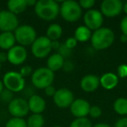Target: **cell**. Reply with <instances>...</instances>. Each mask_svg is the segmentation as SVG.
Returning <instances> with one entry per match:
<instances>
[{
    "label": "cell",
    "mask_w": 127,
    "mask_h": 127,
    "mask_svg": "<svg viewBox=\"0 0 127 127\" xmlns=\"http://www.w3.org/2000/svg\"><path fill=\"white\" fill-rule=\"evenodd\" d=\"M60 5L54 0H39L34 6V11L39 18L45 21L54 20L59 15Z\"/></svg>",
    "instance_id": "cell-1"
},
{
    "label": "cell",
    "mask_w": 127,
    "mask_h": 127,
    "mask_svg": "<svg viewBox=\"0 0 127 127\" xmlns=\"http://www.w3.org/2000/svg\"><path fill=\"white\" fill-rule=\"evenodd\" d=\"M115 35L112 30L108 27H101L92 32L91 42L92 47L97 51H102L109 48L113 44Z\"/></svg>",
    "instance_id": "cell-2"
},
{
    "label": "cell",
    "mask_w": 127,
    "mask_h": 127,
    "mask_svg": "<svg viewBox=\"0 0 127 127\" xmlns=\"http://www.w3.org/2000/svg\"><path fill=\"white\" fill-rule=\"evenodd\" d=\"M59 14L65 21L74 23L81 18L82 8L74 0L64 1L60 5Z\"/></svg>",
    "instance_id": "cell-3"
},
{
    "label": "cell",
    "mask_w": 127,
    "mask_h": 127,
    "mask_svg": "<svg viewBox=\"0 0 127 127\" xmlns=\"http://www.w3.org/2000/svg\"><path fill=\"white\" fill-rule=\"evenodd\" d=\"M55 75L47 67H39L33 71L32 75V83L37 89H45L52 85Z\"/></svg>",
    "instance_id": "cell-4"
},
{
    "label": "cell",
    "mask_w": 127,
    "mask_h": 127,
    "mask_svg": "<svg viewBox=\"0 0 127 127\" xmlns=\"http://www.w3.org/2000/svg\"><path fill=\"white\" fill-rule=\"evenodd\" d=\"M16 42L21 46L32 45L37 39V32L35 29L29 25H19L14 32Z\"/></svg>",
    "instance_id": "cell-5"
},
{
    "label": "cell",
    "mask_w": 127,
    "mask_h": 127,
    "mask_svg": "<svg viewBox=\"0 0 127 127\" xmlns=\"http://www.w3.org/2000/svg\"><path fill=\"white\" fill-rule=\"evenodd\" d=\"M3 83L5 89L12 92H20L25 89V78L17 71H8L4 75Z\"/></svg>",
    "instance_id": "cell-6"
},
{
    "label": "cell",
    "mask_w": 127,
    "mask_h": 127,
    "mask_svg": "<svg viewBox=\"0 0 127 127\" xmlns=\"http://www.w3.org/2000/svg\"><path fill=\"white\" fill-rule=\"evenodd\" d=\"M51 41L46 36L37 37L32 44V53L37 58H44L51 51Z\"/></svg>",
    "instance_id": "cell-7"
},
{
    "label": "cell",
    "mask_w": 127,
    "mask_h": 127,
    "mask_svg": "<svg viewBox=\"0 0 127 127\" xmlns=\"http://www.w3.org/2000/svg\"><path fill=\"white\" fill-rule=\"evenodd\" d=\"M19 22L17 15L11 11H0V31L2 32H13L18 28Z\"/></svg>",
    "instance_id": "cell-8"
},
{
    "label": "cell",
    "mask_w": 127,
    "mask_h": 127,
    "mask_svg": "<svg viewBox=\"0 0 127 127\" xmlns=\"http://www.w3.org/2000/svg\"><path fill=\"white\" fill-rule=\"evenodd\" d=\"M8 110L13 118H23L29 113L28 101L22 97H15L8 104Z\"/></svg>",
    "instance_id": "cell-9"
},
{
    "label": "cell",
    "mask_w": 127,
    "mask_h": 127,
    "mask_svg": "<svg viewBox=\"0 0 127 127\" xmlns=\"http://www.w3.org/2000/svg\"><path fill=\"white\" fill-rule=\"evenodd\" d=\"M124 4L120 0H104L101 3L100 12L106 18H114L123 11Z\"/></svg>",
    "instance_id": "cell-10"
},
{
    "label": "cell",
    "mask_w": 127,
    "mask_h": 127,
    "mask_svg": "<svg viewBox=\"0 0 127 127\" xmlns=\"http://www.w3.org/2000/svg\"><path fill=\"white\" fill-rule=\"evenodd\" d=\"M103 21H104V16L100 12V11H97V10H89L84 16L85 25L93 32L102 27Z\"/></svg>",
    "instance_id": "cell-11"
},
{
    "label": "cell",
    "mask_w": 127,
    "mask_h": 127,
    "mask_svg": "<svg viewBox=\"0 0 127 127\" xmlns=\"http://www.w3.org/2000/svg\"><path fill=\"white\" fill-rule=\"evenodd\" d=\"M54 104L59 108L70 107L74 101V96L71 90L68 88H60L57 90L55 95L53 96Z\"/></svg>",
    "instance_id": "cell-12"
},
{
    "label": "cell",
    "mask_w": 127,
    "mask_h": 127,
    "mask_svg": "<svg viewBox=\"0 0 127 127\" xmlns=\"http://www.w3.org/2000/svg\"><path fill=\"white\" fill-rule=\"evenodd\" d=\"M8 61L13 65L22 64L27 58V51L24 46L15 45L7 52Z\"/></svg>",
    "instance_id": "cell-13"
},
{
    "label": "cell",
    "mask_w": 127,
    "mask_h": 127,
    "mask_svg": "<svg viewBox=\"0 0 127 127\" xmlns=\"http://www.w3.org/2000/svg\"><path fill=\"white\" fill-rule=\"evenodd\" d=\"M91 104L87 100L83 98L74 99L72 104L70 106V110L73 116L76 118H86L89 115Z\"/></svg>",
    "instance_id": "cell-14"
},
{
    "label": "cell",
    "mask_w": 127,
    "mask_h": 127,
    "mask_svg": "<svg viewBox=\"0 0 127 127\" xmlns=\"http://www.w3.org/2000/svg\"><path fill=\"white\" fill-rule=\"evenodd\" d=\"M100 85L99 78L97 75L88 74L82 78L80 81V87L85 92H93Z\"/></svg>",
    "instance_id": "cell-15"
},
{
    "label": "cell",
    "mask_w": 127,
    "mask_h": 127,
    "mask_svg": "<svg viewBox=\"0 0 127 127\" xmlns=\"http://www.w3.org/2000/svg\"><path fill=\"white\" fill-rule=\"evenodd\" d=\"M28 104L29 110L32 111V114H42L46 107L45 100L41 96L37 94H33L29 97Z\"/></svg>",
    "instance_id": "cell-16"
},
{
    "label": "cell",
    "mask_w": 127,
    "mask_h": 127,
    "mask_svg": "<svg viewBox=\"0 0 127 127\" xmlns=\"http://www.w3.org/2000/svg\"><path fill=\"white\" fill-rule=\"evenodd\" d=\"M119 78L112 72H106L99 78L100 85L105 90H112L118 85Z\"/></svg>",
    "instance_id": "cell-17"
},
{
    "label": "cell",
    "mask_w": 127,
    "mask_h": 127,
    "mask_svg": "<svg viewBox=\"0 0 127 127\" xmlns=\"http://www.w3.org/2000/svg\"><path fill=\"white\" fill-rule=\"evenodd\" d=\"M64 58L58 53H54L51 55L47 59V68L51 71L55 72L63 68Z\"/></svg>",
    "instance_id": "cell-18"
},
{
    "label": "cell",
    "mask_w": 127,
    "mask_h": 127,
    "mask_svg": "<svg viewBox=\"0 0 127 127\" xmlns=\"http://www.w3.org/2000/svg\"><path fill=\"white\" fill-rule=\"evenodd\" d=\"M16 39L13 32H2L0 34V48L9 51L15 46Z\"/></svg>",
    "instance_id": "cell-19"
},
{
    "label": "cell",
    "mask_w": 127,
    "mask_h": 127,
    "mask_svg": "<svg viewBox=\"0 0 127 127\" xmlns=\"http://www.w3.org/2000/svg\"><path fill=\"white\" fill-rule=\"evenodd\" d=\"M8 11L15 15L24 12L28 7L27 0H10L7 3Z\"/></svg>",
    "instance_id": "cell-20"
},
{
    "label": "cell",
    "mask_w": 127,
    "mask_h": 127,
    "mask_svg": "<svg viewBox=\"0 0 127 127\" xmlns=\"http://www.w3.org/2000/svg\"><path fill=\"white\" fill-rule=\"evenodd\" d=\"M63 29L58 24H51L48 26L46 31V37L51 41H57L61 37Z\"/></svg>",
    "instance_id": "cell-21"
},
{
    "label": "cell",
    "mask_w": 127,
    "mask_h": 127,
    "mask_svg": "<svg viewBox=\"0 0 127 127\" xmlns=\"http://www.w3.org/2000/svg\"><path fill=\"white\" fill-rule=\"evenodd\" d=\"M92 31L87 28L85 25H80L76 29L74 37L78 42H86L92 37Z\"/></svg>",
    "instance_id": "cell-22"
},
{
    "label": "cell",
    "mask_w": 127,
    "mask_h": 127,
    "mask_svg": "<svg viewBox=\"0 0 127 127\" xmlns=\"http://www.w3.org/2000/svg\"><path fill=\"white\" fill-rule=\"evenodd\" d=\"M113 109L121 116L127 115V98L125 97H118L113 103Z\"/></svg>",
    "instance_id": "cell-23"
},
{
    "label": "cell",
    "mask_w": 127,
    "mask_h": 127,
    "mask_svg": "<svg viewBox=\"0 0 127 127\" xmlns=\"http://www.w3.org/2000/svg\"><path fill=\"white\" fill-rule=\"evenodd\" d=\"M27 127H43L44 118L42 114H32L26 121Z\"/></svg>",
    "instance_id": "cell-24"
},
{
    "label": "cell",
    "mask_w": 127,
    "mask_h": 127,
    "mask_svg": "<svg viewBox=\"0 0 127 127\" xmlns=\"http://www.w3.org/2000/svg\"><path fill=\"white\" fill-rule=\"evenodd\" d=\"M92 122L87 118H75L70 125V127H92Z\"/></svg>",
    "instance_id": "cell-25"
},
{
    "label": "cell",
    "mask_w": 127,
    "mask_h": 127,
    "mask_svg": "<svg viewBox=\"0 0 127 127\" xmlns=\"http://www.w3.org/2000/svg\"><path fill=\"white\" fill-rule=\"evenodd\" d=\"M5 127H27V124L24 118H12L8 120L5 124Z\"/></svg>",
    "instance_id": "cell-26"
},
{
    "label": "cell",
    "mask_w": 127,
    "mask_h": 127,
    "mask_svg": "<svg viewBox=\"0 0 127 127\" xmlns=\"http://www.w3.org/2000/svg\"><path fill=\"white\" fill-rule=\"evenodd\" d=\"M13 98H14V97H13V92L7 90V89H5V88H4V90L2 92V93L0 94V99H2L4 102L10 103Z\"/></svg>",
    "instance_id": "cell-27"
},
{
    "label": "cell",
    "mask_w": 127,
    "mask_h": 127,
    "mask_svg": "<svg viewBox=\"0 0 127 127\" xmlns=\"http://www.w3.org/2000/svg\"><path fill=\"white\" fill-rule=\"evenodd\" d=\"M102 114V110L100 107H98L97 105H92L90 108V111H89V115H90L92 118H99Z\"/></svg>",
    "instance_id": "cell-28"
},
{
    "label": "cell",
    "mask_w": 127,
    "mask_h": 127,
    "mask_svg": "<svg viewBox=\"0 0 127 127\" xmlns=\"http://www.w3.org/2000/svg\"><path fill=\"white\" fill-rule=\"evenodd\" d=\"M80 7L82 9L85 10H92V8L95 5V0H81L78 2Z\"/></svg>",
    "instance_id": "cell-29"
},
{
    "label": "cell",
    "mask_w": 127,
    "mask_h": 127,
    "mask_svg": "<svg viewBox=\"0 0 127 127\" xmlns=\"http://www.w3.org/2000/svg\"><path fill=\"white\" fill-rule=\"evenodd\" d=\"M58 54L61 55L64 58H65L71 54V51H72V50H70L69 48H67L64 44H61V45H60L59 49H58Z\"/></svg>",
    "instance_id": "cell-30"
},
{
    "label": "cell",
    "mask_w": 127,
    "mask_h": 127,
    "mask_svg": "<svg viewBox=\"0 0 127 127\" xmlns=\"http://www.w3.org/2000/svg\"><path fill=\"white\" fill-rule=\"evenodd\" d=\"M19 73L23 78H25V77H28V76H30V75H32L33 71H32V66L25 65V66H22L21 67V69H20V71H19Z\"/></svg>",
    "instance_id": "cell-31"
},
{
    "label": "cell",
    "mask_w": 127,
    "mask_h": 127,
    "mask_svg": "<svg viewBox=\"0 0 127 127\" xmlns=\"http://www.w3.org/2000/svg\"><path fill=\"white\" fill-rule=\"evenodd\" d=\"M118 77L120 78H125L127 77V65L126 64H120L118 67Z\"/></svg>",
    "instance_id": "cell-32"
},
{
    "label": "cell",
    "mask_w": 127,
    "mask_h": 127,
    "mask_svg": "<svg viewBox=\"0 0 127 127\" xmlns=\"http://www.w3.org/2000/svg\"><path fill=\"white\" fill-rule=\"evenodd\" d=\"M64 44H65L66 47L69 48L70 50H72L73 48H75L77 46V44H78V41H77V39L75 38L74 37H69V38H67L65 40Z\"/></svg>",
    "instance_id": "cell-33"
},
{
    "label": "cell",
    "mask_w": 127,
    "mask_h": 127,
    "mask_svg": "<svg viewBox=\"0 0 127 127\" xmlns=\"http://www.w3.org/2000/svg\"><path fill=\"white\" fill-rule=\"evenodd\" d=\"M120 29H121L122 34L127 36V16L122 18L121 22H120Z\"/></svg>",
    "instance_id": "cell-34"
},
{
    "label": "cell",
    "mask_w": 127,
    "mask_h": 127,
    "mask_svg": "<svg viewBox=\"0 0 127 127\" xmlns=\"http://www.w3.org/2000/svg\"><path fill=\"white\" fill-rule=\"evenodd\" d=\"M62 69H64V71H66V72H71L74 69V64L70 61H64Z\"/></svg>",
    "instance_id": "cell-35"
},
{
    "label": "cell",
    "mask_w": 127,
    "mask_h": 127,
    "mask_svg": "<svg viewBox=\"0 0 127 127\" xmlns=\"http://www.w3.org/2000/svg\"><path fill=\"white\" fill-rule=\"evenodd\" d=\"M57 90L56 88H55L53 85H50V86L46 87L45 89H44V92H45V95L48 96V97H52L55 95V93H56Z\"/></svg>",
    "instance_id": "cell-36"
},
{
    "label": "cell",
    "mask_w": 127,
    "mask_h": 127,
    "mask_svg": "<svg viewBox=\"0 0 127 127\" xmlns=\"http://www.w3.org/2000/svg\"><path fill=\"white\" fill-rule=\"evenodd\" d=\"M114 127H127V118H119L115 123Z\"/></svg>",
    "instance_id": "cell-37"
},
{
    "label": "cell",
    "mask_w": 127,
    "mask_h": 127,
    "mask_svg": "<svg viewBox=\"0 0 127 127\" xmlns=\"http://www.w3.org/2000/svg\"><path fill=\"white\" fill-rule=\"evenodd\" d=\"M51 50H58L60 47V45H61V43L58 42V40L57 41H51Z\"/></svg>",
    "instance_id": "cell-38"
},
{
    "label": "cell",
    "mask_w": 127,
    "mask_h": 127,
    "mask_svg": "<svg viewBox=\"0 0 127 127\" xmlns=\"http://www.w3.org/2000/svg\"><path fill=\"white\" fill-rule=\"evenodd\" d=\"M8 58H7V52H4V51H2L0 52V63L2 64L4 62L7 61Z\"/></svg>",
    "instance_id": "cell-39"
},
{
    "label": "cell",
    "mask_w": 127,
    "mask_h": 127,
    "mask_svg": "<svg viewBox=\"0 0 127 127\" xmlns=\"http://www.w3.org/2000/svg\"><path fill=\"white\" fill-rule=\"evenodd\" d=\"M92 127H111L110 125L108 124H104V123H98V124H96L95 125H93Z\"/></svg>",
    "instance_id": "cell-40"
},
{
    "label": "cell",
    "mask_w": 127,
    "mask_h": 127,
    "mask_svg": "<svg viewBox=\"0 0 127 127\" xmlns=\"http://www.w3.org/2000/svg\"><path fill=\"white\" fill-rule=\"evenodd\" d=\"M37 4V1L36 0H27V4L28 6H35Z\"/></svg>",
    "instance_id": "cell-41"
},
{
    "label": "cell",
    "mask_w": 127,
    "mask_h": 127,
    "mask_svg": "<svg viewBox=\"0 0 127 127\" xmlns=\"http://www.w3.org/2000/svg\"><path fill=\"white\" fill-rule=\"evenodd\" d=\"M120 40L122 43H127V36L125 34H122L121 37H120Z\"/></svg>",
    "instance_id": "cell-42"
},
{
    "label": "cell",
    "mask_w": 127,
    "mask_h": 127,
    "mask_svg": "<svg viewBox=\"0 0 127 127\" xmlns=\"http://www.w3.org/2000/svg\"><path fill=\"white\" fill-rule=\"evenodd\" d=\"M4 90V83H3V80L0 79V94L2 93V92Z\"/></svg>",
    "instance_id": "cell-43"
},
{
    "label": "cell",
    "mask_w": 127,
    "mask_h": 127,
    "mask_svg": "<svg viewBox=\"0 0 127 127\" xmlns=\"http://www.w3.org/2000/svg\"><path fill=\"white\" fill-rule=\"evenodd\" d=\"M123 11H125V13L126 14V16H127V2L125 3V4H124V6H123Z\"/></svg>",
    "instance_id": "cell-44"
},
{
    "label": "cell",
    "mask_w": 127,
    "mask_h": 127,
    "mask_svg": "<svg viewBox=\"0 0 127 127\" xmlns=\"http://www.w3.org/2000/svg\"><path fill=\"white\" fill-rule=\"evenodd\" d=\"M53 127H62V126H60V125H55V126H53Z\"/></svg>",
    "instance_id": "cell-45"
},
{
    "label": "cell",
    "mask_w": 127,
    "mask_h": 127,
    "mask_svg": "<svg viewBox=\"0 0 127 127\" xmlns=\"http://www.w3.org/2000/svg\"><path fill=\"white\" fill-rule=\"evenodd\" d=\"M1 66H2V64L0 63V69H1Z\"/></svg>",
    "instance_id": "cell-46"
}]
</instances>
